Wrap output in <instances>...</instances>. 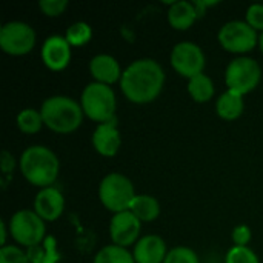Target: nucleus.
I'll use <instances>...</instances> for the list:
<instances>
[{"label":"nucleus","instance_id":"obj_1","mask_svg":"<svg viewBox=\"0 0 263 263\" xmlns=\"http://www.w3.org/2000/svg\"><path fill=\"white\" fill-rule=\"evenodd\" d=\"M119 85L128 102L146 105L160 96L165 85V71L154 59H137L123 69Z\"/></svg>","mask_w":263,"mask_h":263},{"label":"nucleus","instance_id":"obj_2","mask_svg":"<svg viewBox=\"0 0 263 263\" xmlns=\"http://www.w3.org/2000/svg\"><path fill=\"white\" fill-rule=\"evenodd\" d=\"M18 168L29 185L43 190L54 186L60 173V162L55 153L48 146L32 145L22 153Z\"/></svg>","mask_w":263,"mask_h":263},{"label":"nucleus","instance_id":"obj_3","mask_svg":"<svg viewBox=\"0 0 263 263\" xmlns=\"http://www.w3.org/2000/svg\"><path fill=\"white\" fill-rule=\"evenodd\" d=\"M43 125L57 134H71L77 131L83 122V109L80 102L68 96H51L40 106Z\"/></svg>","mask_w":263,"mask_h":263},{"label":"nucleus","instance_id":"obj_4","mask_svg":"<svg viewBox=\"0 0 263 263\" xmlns=\"http://www.w3.org/2000/svg\"><path fill=\"white\" fill-rule=\"evenodd\" d=\"M80 106L83 109V114L89 120L99 125L111 122L116 119V111H117L116 92L108 85L91 82L82 91Z\"/></svg>","mask_w":263,"mask_h":263},{"label":"nucleus","instance_id":"obj_5","mask_svg":"<svg viewBox=\"0 0 263 263\" xmlns=\"http://www.w3.org/2000/svg\"><path fill=\"white\" fill-rule=\"evenodd\" d=\"M136 196L133 182L120 173L106 174L99 185V199L112 214L129 211Z\"/></svg>","mask_w":263,"mask_h":263},{"label":"nucleus","instance_id":"obj_6","mask_svg":"<svg viewBox=\"0 0 263 263\" xmlns=\"http://www.w3.org/2000/svg\"><path fill=\"white\" fill-rule=\"evenodd\" d=\"M9 236L20 247L31 248L42 245L46 234V222L34 210H18L9 219Z\"/></svg>","mask_w":263,"mask_h":263},{"label":"nucleus","instance_id":"obj_7","mask_svg":"<svg viewBox=\"0 0 263 263\" xmlns=\"http://www.w3.org/2000/svg\"><path fill=\"white\" fill-rule=\"evenodd\" d=\"M260 79L262 68L259 62L247 55L231 60L225 69V83L228 89L243 97L259 86Z\"/></svg>","mask_w":263,"mask_h":263},{"label":"nucleus","instance_id":"obj_8","mask_svg":"<svg viewBox=\"0 0 263 263\" xmlns=\"http://www.w3.org/2000/svg\"><path fill=\"white\" fill-rule=\"evenodd\" d=\"M259 32L245 20H230L217 32L220 46L233 54L251 52L259 45Z\"/></svg>","mask_w":263,"mask_h":263},{"label":"nucleus","instance_id":"obj_9","mask_svg":"<svg viewBox=\"0 0 263 263\" xmlns=\"http://www.w3.org/2000/svg\"><path fill=\"white\" fill-rule=\"evenodd\" d=\"M35 42L37 34L26 22L12 20L0 28V48L8 55H26L34 49Z\"/></svg>","mask_w":263,"mask_h":263},{"label":"nucleus","instance_id":"obj_10","mask_svg":"<svg viewBox=\"0 0 263 263\" xmlns=\"http://www.w3.org/2000/svg\"><path fill=\"white\" fill-rule=\"evenodd\" d=\"M170 62H171L173 69L179 76L186 77L190 80L199 74H203L206 57L197 43L180 42L174 45L171 55H170Z\"/></svg>","mask_w":263,"mask_h":263},{"label":"nucleus","instance_id":"obj_11","mask_svg":"<svg viewBox=\"0 0 263 263\" xmlns=\"http://www.w3.org/2000/svg\"><path fill=\"white\" fill-rule=\"evenodd\" d=\"M142 230V222L131 213V211H123L117 213L111 217L109 222V237L112 245L128 248L134 247L139 242Z\"/></svg>","mask_w":263,"mask_h":263},{"label":"nucleus","instance_id":"obj_12","mask_svg":"<svg viewBox=\"0 0 263 263\" xmlns=\"http://www.w3.org/2000/svg\"><path fill=\"white\" fill-rule=\"evenodd\" d=\"M72 46L68 43V40L65 39V35H49L43 45H42V62L43 65L51 69V71H63L69 62H71V55H72Z\"/></svg>","mask_w":263,"mask_h":263},{"label":"nucleus","instance_id":"obj_13","mask_svg":"<svg viewBox=\"0 0 263 263\" xmlns=\"http://www.w3.org/2000/svg\"><path fill=\"white\" fill-rule=\"evenodd\" d=\"M32 210L45 222H55L65 211V197L57 186L43 188L35 194Z\"/></svg>","mask_w":263,"mask_h":263},{"label":"nucleus","instance_id":"obj_14","mask_svg":"<svg viewBox=\"0 0 263 263\" xmlns=\"http://www.w3.org/2000/svg\"><path fill=\"white\" fill-rule=\"evenodd\" d=\"M91 142L97 154L103 157H114L122 146V136L117 126V120L114 119L111 122L97 125L92 133Z\"/></svg>","mask_w":263,"mask_h":263},{"label":"nucleus","instance_id":"obj_15","mask_svg":"<svg viewBox=\"0 0 263 263\" xmlns=\"http://www.w3.org/2000/svg\"><path fill=\"white\" fill-rule=\"evenodd\" d=\"M166 256V243L157 234H146L133 247V257L136 263H163Z\"/></svg>","mask_w":263,"mask_h":263},{"label":"nucleus","instance_id":"obj_16","mask_svg":"<svg viewBox=\"0 0 263 263\" xmlns=\"http://www.w3.org/2000/svg\"><path fill=\"white\" fill-rule=\"evenodd\" d=\"M89 72L94 79V82L97 83H103V85H114L117 82H120L122 79V66L117 62L116 57L109 55V54H97L89 60Z\"/></svg>","mask_w":263,"mask_h":263},{"label":"nucleus","instance_id":"obj_17","mask_svg":"<svg viewBox=\"0 0 263 263\" xmlns=\"http://www.w3.org/2000/svg\"><path fill=\"white\" fill-rule=\"evenodd\" d=\"M168 6L170 8H168L166 17H168V23L173 29L186 31L199 18L197 9L193 2H186V0L170 2Z\"/></svg>","mask_w":263,"mask_h":263},{"label":"nucleus","instance_id":"obj_18","mask_svg":"<svg viewBox=\"0 0 263 263\" xmlns=\"http://www.w3.org/2000/svg\"><path fill=\"white\" fill-rule=\"evenodd\" d=\"M245 111V99L243 96L227 89L223 94L219 96L216 102V112L223 120H237Z\"/></svg>","mask_w":263,"mask_h":263},{"label":"nucleus","instance_id":"obj_19","mask_svg":"<svg viewBox=\"0 0 263 263\" xmlns=\"http://www.w3.org/2000/svg\"><path fill=\"white\" fill-rule=\"evenodd\" d=\"M129 211L140 220V222H154L160 216V203L156 197L149 194H137L133 200Z\"/></svg>","mask_w":263,"mask_h":263},{"label":"nucleus","instance_id":"obj_20","mask_svg":"<svg viewBox=\"0 0 263 263\" xmlns=\"http://www.w3.org/2000/svg\"><path fill=\"white\" fill-rule=\"evenodd\" d=\"M188 94L191 96V99L197 103H206L214 97L216 88H214V82L211 80L210 76L199 74L193 79L188 80Z\"/></svg>","mask_w":263,"mask_h":263},{"label":"nucleus","instance_id":"obj_21","mask_svg":"<svg viewBox=\"0 0 263 263\" xmlns=\"http://www.w3.org/2000/svg\"><path fill=\"white\" fill-rule=\"evenodd\" d=\"M92 263H136V260L133 257V253L128 251V248L106 245L96 253Z\"/></svg>","mask_w":263,"mask_h":263},{"label":"nucleus","instance_id":"obj_22","mask_svg":"<svg viewBox=\"0 0 263 263\" xmlns=\"http://www.w3.org/2000/svg\"><path fill=\"white\" fill-rule=\"evenodd\" d=\"M43 119L40 114V109L37 111L35 108H25L17 114V128L23 134H37L42 129Z\"/></svg>","mask_w":263,"mask_h":263},{"label":"nucleus","instance_id":"obj_23","mask_svg":"<svg viewBox=\"0 0 263 263\" xmlns=\"http://www.w3.org/2000/svg\"><path fill=\"white\" fill-rule=\"evenodd\" d=\"M65 39L71 46H83L92 39V28L86 22H74L68 26L65 32Z\"/></svg>","mask_w":263,"mask_h":263},{"label":"nucleus","instance_id":"obj_24","mask_svg":"<svg viewBox=\"0 0 263 263\" xmlns=\"http://www.w3.org/2000/svg\"><path fill=\"white\" fill-rule=\"evenodd\" d=\"M225 263H260V260L250 247H233L227 253Z\"/></svg>","mask_w":263,"mask_h":263},{"label":"nucleus","instance_id":"obj_25","mask_svg":"<svg viewBox=\"0 0 263 263\" xmlns=\"http://www.w3.org/2000/svg\"><path fill=\"white\" fill-rule=\"evenodd\" d=\"M163 263H200L197 253L188 247H176L168 251V256Z\"/></svg>","mask_w":263,"mask_h":263},{"label":"nucleus","instance_id":"obj_26","mask_svg":"<svg viewBox=\"0 0 263 263\" xmlns=\"http://www.w3.org/2000/svg\"><path fill=\"white\" fill-rule=\"evenodd\" d=\"M0 263H29L26 251L15 245H6L0 248Z\"/></svg>","mask_w":263,"mask_h":263},{"label":"nucleus","instance_id":"obj_27","mask_svg":"<svg viewBox=\"0 0 263 263\" xmlns=\"http://www.w3.org/2000/svg\"><path fill=\"white\" fill-rule=\"evenodd\" d=\"M68 6H69L68 0H42V2H39V8L46 17H59L66 11Z\"/></svg>","mask_w":263,"mask_h":263},{"label":"nucleus","instance_id":"obj_28","mask_svg":"<svg viewBox=\"0 0 263 263\" xmlns=\"http://www.w3.org/2000/svg\"><path fill=\"white\" fill-rule=\"evenodd\" d=\"M245 22L257 32H263V3H253L248 6Z\"/></svg>","mask_w":263,"mask_h":263},{"label":"nucleus","instance_id":"obj_29","mask_svg":"<svg viewBox=\"0 0 263 263\" xmlns=\"http://www.w3.org/2000/svg\"><path fill=\"white\" fill-rule=\"evenodd\" d=\"M43 247H45V260L43 263H59L62 256L59 253V245H57V239L54 236H48L43 242Z\"/></svg>","mask_w":263,"mask_h":263},{"label":"nucleus","instance_id":"obj_30","mask_svg":"<svg viewBox=\"0 0 263 263\" xmlns=\"http://www.w3.org/2000/svg\"><path fill=\"white\" fill-rule=\"evenodd\" d=\"M251 230L247 225H239L233 230L231 233V239L234 247H248V243L251 242Z\"/></svg>","mask_w":263,"mask_h":263},{"label":"nucleus","instance_id":"obj_31","mask_svg":"<svg viewBox=\"0 0 263 263\" xmlns=\"http://www.w3.org/2000/svg\"><path fill=\"white\" fill-rule=\"evenodd\" d=\"M14 166H15V159L14 156L9 153V151H3L2 156H0V168H2V174L5 177H9L11 173L14 171Z\"/></svg>","mask_w":263,"mask_h":263},{"label":"nucleus","instance_id":"obj_32","mask_svg":"<svg viewBox=\"0 0 263 263\" xmlns=\"http://www.w3.org/2000/svg\"><path fill=\"white\" fill-rule=\"evenodd\" d=\"M26 256L29 259V263H43L45 260V247L43 243L42 245H37V247H31V248H26Z\"/></svg>","mask_w":263,"mask_h":263},{"label":"nucleus","instance_id":"obj_33","mask_svg":"<svg viewBox=\"0 0 263 263\" xmlns=\"http://www.w3.org/2000/svg\"><path fill=\"white\" fill-rule=\"evenodd\" d=\"M8 231H9V227H6V222L2 220L0 222V245L2 247H6V237H8Z\"/></svg>","mask_w":263,"mask_h":263},{"label":"nucleus","instance_id":"obj_34","mask_svg":"<svg viewBox=\"0 0 263 263\" xmlns=\"http://www.w3.org/2000/svg\"><path fill=\"white\" fill-rule=\"evenodd\" d=\"M259 48H260L263 54V32H260V37H259Z\"/></svg>","mask_w":263,"mask_h":263}]
</instances>
